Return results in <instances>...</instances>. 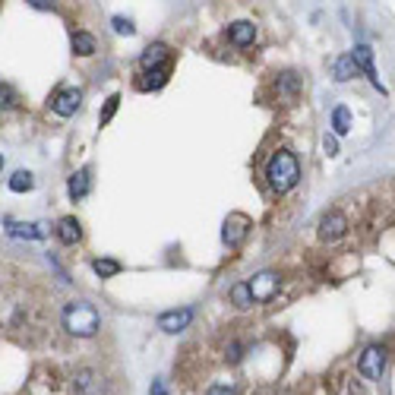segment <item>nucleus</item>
<instances>
[{
    "label": "nucleus",
    "mask_w": 395,
    "mask_h": 395,
    "mask_svg": "<svg viewBox=\"0 0 395 395\" xmlns=\"http://www.w3.org/2000/svg\"><path fill=\"white\" fill-rule=\"evenodd\" d=\"M266 180L269 187H272L275 193H288L297 187L300 180V161L294 152H288V149H279V152L269 159L266 165Z\"/></svg>",
    "instance_id": "f257e3e1"
},
{
    "label": "nucleus",
    "mask_w": 395,
    "mask_h": 395,
    "mask_svg": "<svg viewBox=\"0 0 395 395\" xmlns=\"http://www.w3.org/2000/svg\"><path fill=\"white\" fill-rule=\"evenodd\" d=\"M64 329L76 338H92L98 329H102V316L92 304L86 300H73V304L64 307Z\"/></svg>",
    "instance_id": "f03ea898"
},
{
    "label": "nucleus",
    "mask_w": 395,
    "mask_h": 395,
    "mask_svg": "<svg viewBox=\"0 0 395 395\" xmlns=\"http://www.w3.org/2000/svg\"><path fill=\"white\" fill-rule=\"evenodd\" d=\"M250 285V294H253V304H269V300L279 294V272H260V275H253V281H247Z\"/></svg>",
    "instance_id": "7ed1b4c3"
},
{
    "label": "nucleus",
    "mask_w": 395,
    "mask_h": 395,
    "mask_svg": "<svg viewBox=\"0 0 395 395\" xmlns=\"http://www.w3.org/2000/svg\"><path fill=\"white\" fill-rule=\"evenodd\" d=\"M357 370H361L363 380H380L382 370H386V348H380V344H370V348L361 354Z\"/></svg>",
    "instance_id": "20e7f679"
},
{
    "label": "nucleus",
    "mask_w": 395,
    "mask_h": 395,
    "mask_svg": "<svg viewBox=\"0 0 395 395\" xmlns=\"http://www.w3.org/2000/svg\"><path fill=\"white\" fill-rule=\"evenodd\" d=\"M79 105H83V92L79 89H60L58 95L51 98V111L58 117H73L79 111Z\"/></svg>",
    "instance_id": "39448f33"
},
{
    "label": "nucleus",
    "mask_w": 395,
    "mask_h": 395,
    "mask_svg": "<svg viewBox=\"0 0 395 395\" xmlns=\"http://www.w3.org/2000/svg\"><path fill=\"white\" fill-rule=\"evenodd\" d=\"M344 231H348V218H344L342 212H329V215H323V222H319V237H323L326 243H335L338 237H344Z\"/></svg>",
    "instance_id": "423d86ee"
},
{
    "label": "nucleus",
    "mask_w": 395,
    "mask_h": 395,
    "mask_svg": "<svg viewBox=\"0 0 395 395\" xmlns=\"http://www.w3.org/2000/svg\"><path fill=\"white\" fill-rule=\"evenodd\" d=\"M190 323H193V310H190V307H184V310H171V313H161V316H159V329L168 332V335H178V332H184Z\"/></svg>",
    "instance_id": "0eeeda50"
},
{
    "label": "nucleus",
    "mask_w": 395,
    "mask_h": 395,
    "mask_svg": "<svg viewBox=\"0 0 395 395\" xmlns=\"http://www.w3.org/2000/svg\"><path fill=\"white\" fill-rule=\"evenodd\" d=\"M351 58H354L357 70H363V76H367L370 83L376 86V89H380V92H386V89H382V83H380V76H376V67H373V51H370V45H354V51H351Z\"/></svg>",
    "instance_id": "6e6552de"
},
{
    "label": "nucleus",
    "mask_w": 395,
    "mask_h": 395,
    "mask_svg": "<svg viewBox=\"0 0 395 395\" xmlns=\"http://www.w3.org/2000/svg\"><path fill=\"white\" fill-rule=\"evenodd\" d=\"M73 382H76V392L79 395H105V380L102 373H95V370H79L76 376H73Z\"/></svg>",
    "instance_id": "1a4fd4ad"
},
{
    "label": "nucleus",
    "mask_w": 395,
    "mask_h": 395,
    "mask_svg": "<svg viewBox=\"0 0 395 395\" xmlns=\"http://www.w3.org/2000/svg\"><path fill=\"white\" fill-rule=\"evenodd\" d=\"M247 231H250V218L247 215H231L228 222H225L222 237H225L228 247H241V241L247 237Z\"/></svg>",
    "instance_id": "9d476101"
},
{
    "label": "nucleus",
    "mask_w": 395,
    "mask_h": 395,
    "mask_svg": "<svg viewBox=\"0 0 395 395\" xmlns=\"http://www.w3.org/2000/svg\"><path fill=\"white\" fill-rule=\"evenodd\" d=\"M54 231H58V241L64 243V247H76V243L83 241V225H79V218H73V215L60 218Z\"/></svg>",
    "instance_id": "9b49d317"
},
{
    "label": "nucleus",
    "mask_w": 395,
    "mask_h": 395,
    "mask_svg": "<svg viewBox=\"0 0 395 395\" xmlns=\"http://www.w3.org/2000/svg\"><path fill=\"white\" fill-rule=\"evenodd\" d=\"M253 39H256V26H253V22L241 20V22H231V26H228V41L234 48H250V45H253Z\"/></svg>",
    "instance_id": "f8f14e48"
},
{
    "label": "nucleus",
    "mask_w": 395,
    "mask_h": 395,
    "mask_svg": "<svg viewBox=\"0 0 395 395\" xmlns=\"http://www.w3.org/2000/svg\"><path fill=\"white\" fill-rule=\"evenodd\" d=\"M168 45H161V41H155V45H149L146 51L140 54V67L142 70H155V67H165V60H168Z\"/></svg>",
    "instance_id": "ddd939ff"
},
{
    "label": "nucleus",
    "mask_w": 395,
    "mask_h": 395,
    "mask_svg": "<svg viewBox=\"0 0 395 395\" xmlns=\"http://www.w3.org/2000/svg\"><path fill=\"white\" fill-rule=\"evenodd\" d=\"M89 187H92V171H89V168H79V171L70 178L67 190H70V196H73V199H83L86 193H89Z\"/></svg>",
    "instance_id": "4468645a"
},
{
    "label": "nucleus",
    "mask_w": 395,
    "mask_h": 395,
    "mask_svg": "<svg viewBox=\"0 0 395 395\" xmlns=\"http://www.w3.org/2000/svg\"><path fill=\"white\" fill-rule=\"evenodd\" d=\"M70 45H73V54H79V58H92L98 51L95 35H89V32H73Z\"/></svg>",
    "instance_id": "2eb2a0df"
},
{
    "label": "nucleus",
    "mask_w": 395,
    "mask_h": 395,
    "mask_svg": "<svg viewBox=\"0 0 395 395\" xmlns=\"http://www.w3.org/2000/svg\"><path fill=\"white\" fill-rule=\"evenodd\" d=\"M354 73H357V64H354V58H351V54L332 60V76H335V83H348Z\"/></svg>",
    "instance_id": "dca6fc26"
},
{
    "label": "nucleus",
    "mask_w": 395,
    "mask_h": 395,
    "mask_svg": "<svg viewBox=\"0 0 395 395\" xmlns=\"http://www.w3.org/2000/svg\"><path fill=\"white\" fill-rule=\"evenodd\" d=\"M10 237H26V241H35V237H45V225H20V222H7Z\"/></svg>",
    "instance_id": "f3484780"
},
{
    "label": "nucleus",
    "mask_w": 395,
    "mask_h": 395,
    "mask_svg": "<svg viewBox=\"0 0 395 395\" xmlns=\"http://www.w3.org/2000/svg\"><path fill=\"white\" fill-rule=\"evenodd\" d=\"M231 304H234L237 310H247V307H253V294H250L247 281H237V285L231 288Z\"/></svg>",
    "instance_id": "a211bd4d"
},
{
    "label": "nucleus",
    "mask_w": 395,
    "mask_h": 395,
    "mask_svg": "<svg viewBox=\"0 0 395 395\" xmlns=\"http://www.w3.org/2000/svg\"><path fill=\"white\" fill-rule=\"evenodd\" d=\"M20 92L13 89V86L10 83H0V111H16L20 108Z\"/></svg>",
    "instance_id": "6ab92c4d"
},
{
    "label": "nucleus",
    "mask_w": 395,
    "mask_h": 395,
    "mask_svg": "<svg viewBox=\"0 0 395 395\" xmlns=\"http://www.w3.org/2000/svg\"><path fill=\"white\" fill-rule=\"evenodd\" d=\"M332 130H335V136H344L351 130V111L344 108V105H338V108L332 111Z\"/></svg>",
    "instance_id": "aec40b11"
},
{
    "label": "nucleus",
    "mask_w": 395,
    "mask_h": 395,
    "mask_svg": "<svg viewBox=\"0 0 395 395\" xmlns=\"http://www.w3.org/2000/svg\"><path fill=\"white\" fill-rule=\"evenodd\" d=\"M168 83V67H155V70H146V79L140 83V89H161Z\"/></svg>",
    "instance_id": "412c9836"
},
{
    "label": "nucleus",
    "mask_w": 395,
    "mask_h": 395,
    "mask_svg": "<svg viewBox=\"0 0 395 395\" xmlns=\"http://www.w3.org/2000/svg\"><path fill=\"white\" fill-rule=\"evenodd\" d=\"M35 187V178L29 171H16L13 178H10V190L13 193H29Z\"/></svg>",
    "instance_id": "4be33fe9"
},
{
    "label": "nucleus",
    "mask_w": 395,
    "mask_h": 395,
    "mask_svg": "<svg viewBox=\"0 0 395 395\" xmlns=\"http://www.w3.org/2000/svg\"><path fill=\"white\" fill-rule=\"evenodd\" d=\"M92 269H95L98 279H114V275L121 272V262L117 260H95L92 262Z\"/></svg>",
    "instance_id": "5701e85b"
},
{
    "label": "nucleus",
    "mask_w": 395,
    "mask_h": 395,
    "mask_svg": "<svg viewBox=\"0 0 395 395\" xmlns=\"http://www.w3.org/2000/svg\"><path fill=\"white\" fill-rule=\"evenodd\" d=\"M279 89L285 92L288 98H294V95H297V89H300L297 76H294V73H281V76H279Z\"/></svg>",
    "instance_id": "b1692460"
},
{
    "label": "nucleus",
    "mask_w": 395,
    "mask_h": 395,
    "mask_svg": "<svg viewBox=\"0 0 395 395\" xmlns=\"http://www.w3.org/2000/svg\"><path fill=\"white\" fill-rule=\"evenodd\" d=\"M111 26H114V32H117V35H136L133 20H123V16H114V20H111Z\"/></svg>",
    "instance_id": "393cba45"
},
{
    "label": "nucleus",
    "mask_w": 395,
    "mask_h": 395,
    "mask_svg": "<svg viewBox=\"0 0 395 395\" xmlns=\"http://www.w3.org/2000/svg\"><path fill=\"white\" fill-rule=\"evenodd\" d=\"M117 108H121V95H111V98H108V105H105V111H102V117H98V121H102V123H111V117L117 114Z\"/></svg>",
    "instance_id": "a878e982"
},
{
    "label": "nucleus",
    "mask_w": 395,
    "mask_h": 395,
    "mask_svg": "<svg viewBox=\"0 0 395 395\" xmlns=\"http://www.w3.org/2000/svg\"><path fill=\"white\" fill-rule=\"evenodd\" d=\"M29 7H35V10H54L58 7V0H26Z\"/></svg>",
    "instance_id": "bb28decb"
},
{
    "label": "nucleus",
    "mask_w": 395,
    "mask_h": 395,
    "mask_svg": "<svg viewBox=\"0 0 395 395\" xmlns=\"http://www.w3.org/2000/svg\"><path fill=\"white\" fill-rule=\"evenodd\" d=\"M228 361H231V363L241 361V344H237V342H231V348H228Z\"/></svg>",
    "instance_id": "cd10ccee"
},
{
    "label": "nucleus",
    "mask_w": 395,
    "mask_h": 395,
    "mask_svg": "<svg viewBox=\"0 0 395 395\" xmlns=\"http://www.w3.org/2000/svg\"><path fill=\"white\" fill-rule=\"evenodd\" d=\"M323 149H326V155H338V142L332 140V136H326V142H323Z\"/></svg>",
    "instance_id": "c85d7f7f"
},
{
    "label": "nucleus",
    "mask_w": 395,
    "mask_h": 395,
    "mask_svg": "<svg viewBox=\"0 0 395 395\" xmlns=\"http://www.w3.org/2000/svg\"><path fill=\"white\" fill-rule=\"evenodd\" d=\"M206 395H237V392H234V389H228V386H212Z\"/></svg>",
    "instance_id": "c756f323"
},
{
    "label": "nucleus",
    "mask_w": 395,
    "mask_h": 395,
    "mask_svg": "<svg viewBox=\"0 0 395 395\" xmlns=\"http://www.w3.org/2000/svg\"><path fill=\"white\" fill-rule=\"evenodd\" d=\"M152 395H168V386H165V382H155V386H152Z\"/></svg>",
    "instance_id": "7c9ffc66"
},
{
    "label": "nucleus",
    "mask_w": 395,
    "mask_h": 395,
    "mask_svg": "<svg viewBox=\"0 0 395 395\" xmlns=\"http://www.w3.org/2000/svg\"><path fill=\"white\" fill-rule=\"evenodd\" d=\"M0 171H4V155H0Z\"/></svg>",
    "instance_id": "2f4dec72"
}]
</instances>
